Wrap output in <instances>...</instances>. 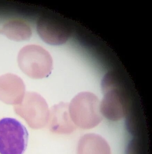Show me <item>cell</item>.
I'll return each instance as SVG.
<instances>
[{
    "label": "cell",
    "mask_w": 152,
    "mask_h": 154,
    "mask_svg": "<svg viewBox=\"0 0 152 154\" xmlns=\"http://www.w3.org/2000/svg\"><path fill=\"white\" fill-rule=\"evenodd\" d=\"M102 88L104 97L100 103L101 114L110 121L120 120L127 114L128 100L119 75L112 72L107 73Z\"/></svg>",
    "instance_id": "1"
},
{
    "label": "cell",
    "mask_w": 152,
    "mask_h": 154,
    "mask_svg": "<svg viewBox=\"0 0 152 154\" xmlns=\"http://www.w3.org/2000/svg\"><path fill=\"white\" fill-rule=\"evenodd\" d=\"M100 103L93 93L84 92L78 94L69 105L71 119L76 125L83 128L95 127L102 120Z\"/></svg>",
    "instance_id": "2"
},
{
    "label": "cell",
    "mask_w": 152,
    "mask_h": 154,
    "mask_svg": "<svg viewBox=\"0 0 152 154\" xmlns=\"http://www.w3.org/2000/svg\"><path fill=\"white\" fill-rule=\"evenodd\" d=\"M18 61L23 72L34 79L48 77L52 70L51 56L39 45H29L23 47L18 54Z\"/></svg>",
    "instance_id": "3"
},
{
    "label": "cell",
    "mask_w": 152,
    "mask_h": 154,
    "mask_svg": "<svg viewBox=\"0 0 152 154\" xmlns=\"http://www.w3.org/2000/svg\"><path fill=\"white\" fill-rule=\"evenodd\" d=\"M29 136L26 127L17 119H2L0 120V154H23Z\"/></svg>",
    "instance_id": "4"
},
{
    "label": "cell",
    "mask_w": 152,
    "mask_h": 154,
    "mask_svg": "<svg viewBox=\"0 0 152 154\" xmlns=\"http://www.w3.org/2000/svg\"><path fill=\"white\" fill-rule=\"evenodd\" d=\"M36 29L39 36L52 45L63 44L72 34V28L65 20L51 14H44L38 18Z\"/></svg>",
    "instance_id": "5"
},
{
    "label": "cell",
    "mask_w": 152,
    "mask_h": 154,
    "mask_svg": "<svg viewBox=\"0 0 152 154\" xmlns=\"http://www.w3.org/2000/svg\"><path fill=\"white\" fill-rule=\"evenodd\" d=\"M0 34L16 41L28 40L32 35L29 25L23 20L13 19L6 22L0 29Z\"/></svg>",
    "instance_id": "6"
},
{
    "label": "cell",
    "mask_w": 152,
    "mask_h": 154,
    "mask_svg": "<svg viewBox=\"0 0 152 154\" xmlns=\"http://www.w3.org/2000/svg\"><path fill=\"white\" fill-rule=\"evenodd\" d=\"M80 143V154H111L109 144L100 135L93 134L85 135Z\"/></svg>",
    "instance_id": "7"
},
{
    "label": "cell",
    "mask_w": 152,
    "mask_h": 154,
    "mask_svg": "<svg viewBox=\"0 0 152 154\" xmlns=\"http://www.w3.org/2000/svg\"><path fill=\"white\" fill-rule=\"evenodd\" d=\"M126 154H144L141 142L137 139L131 140L126 148Z\"/></svg>",
    "instance_id": "8"
}]
</instances>
